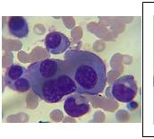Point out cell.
I'll use <instances>...</instances> for the list:
<instances>
[{
    "label": "cell",
    "instance_id": "obj_1",
    "mask_svg": "<svg viewBox=\"0 0 154 139\" xmlns=\"http://www.w3.org/2000/svg\"><path fill=\"white\" fill-rule=\"evenodd\" d=\"M32 92L48 103H59L65 96L76 92V85L65 60L42 59L27 68Z\"/></svg>",
    "mask_w": 154,
    "mask_h": 139
},
{
    "label": "cell",
    "instance_id": "obj_6",
    "mask_svg": "<svg viewBox=\"0 0 154 139\" xmlns=\"http://www.w3.org/2000/svg\"><path fill=\"white\" fill-rule=\"evenodd\" d=\"M45 47L50 54L58 55L68 49L70 40L65 34L57 32L50 33L45 38Z\"/></svg>",
    "mask_w": 154,
    "mask_h": 139
},
{
    "label": "cell",
    "instance_id": "obj_3",
    "mask_svg": "<svg viewBox=\"0 0 154 139\" xmlns=\"http://www.w3.org/2000/svg\"><path fill=\"white\" fill-rule=\"evenodd\" d=\"M111 93L120 103H130L137 93L136 82L133 75H124L117 79L111 87Z\"/></svg>",
    "mask_w": 154,
    "mask_h": 139
},
{
    "label": "cell",
    "instance_id": "obj_7",
    "mask_svg": "<svg viewBox=\"0 0 154 139\" xmlns=\"http://www.w3.org/2000/svg\"><path fill=\"white\" fill-rule=\"evenodd\" d=\"M8 28L10 33L19 39L25 38L29 33V27L26 20L21 16H13L9 19Z\"/></svg>",
    "mask_w": 154,
    "mask_h": 139
},
{
    "label": "cell",
    "instance_id": "obj_2",
    "mask_svg": "<svg viewBox=\"0 0 154 139\" xmlns=\"http://www.w3.org/2000/svg\"><path fill=\"white\" fill-rule=\"evenodd\" d=\"M65 61L76 85V93L87 95L100 93L107 84L106 67L102 59L89 51L68 50Z\"/></svg>",
    "mask_w": 154,
    "mask_h": 139
},
{
    "label": "cell",
    "instance_id": "obj_4",
    "mask_svg": "<svg viewBox=\"0 0 154 139\" xmlns=\"http://www.w3.org/2000/svg\"><path fill=\"white\" fill-rule=\"evenodd\" d=\"M5 82L9 88L15 92L24 93L31 88L27 69L18 65H12L7 68L5 74Z\"/></svg>",
    "mask_w": 154,
    "mask_h": 139
},
{
    "label": "cell",
    "instance_id": "obj_5",
    "mask_svg": "<svg viewBox=\"0 0 154 139\" xmlns=\"http://www.w3.org/2000/svg\"><path fill=\"white\" fill-rule=\"evenodd\" d=\"M64 109L66 114L72 118H79L90 111V104L87 99L81 93H72L64 103Z\"/></svg>",
    "mask_w": 154,
    "mask_h": 139
}]
</instances>
